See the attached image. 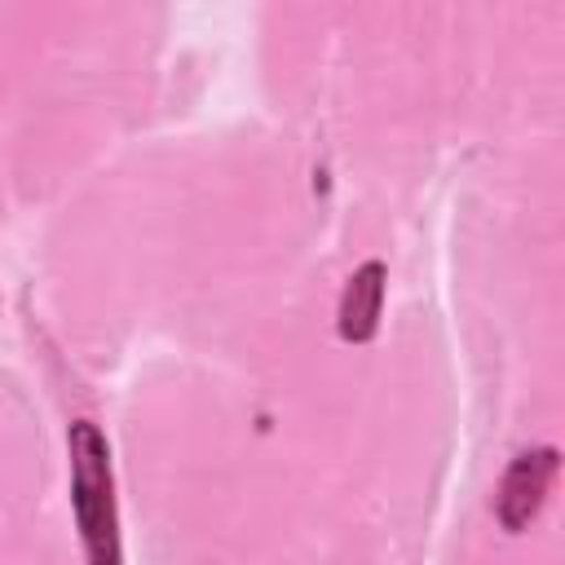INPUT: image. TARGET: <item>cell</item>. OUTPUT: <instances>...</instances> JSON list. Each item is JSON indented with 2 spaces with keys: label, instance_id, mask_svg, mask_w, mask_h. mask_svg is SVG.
Returning <instances> with one entry per match:
<instances>
[{
  "label": "cell",
  "instance_id": "obj_1",
  "mask_svg": "<svg viewBox=\"0 0 565 565\" xmlns=\"http://www.w3.org/2000/svg\"><path fill=\"white\" fill-rule=\"evenodd\" d=\"M66 455H71V508H75V525H79L88 565H124L110 446H106L102 428L93 419H75L66 433Z\"/></svg>",
  "mask_w": 565,
  "mask_h": 565
},
{
  "label": "cell",
  "instance_id": "obj_2",
  "mask_svg": "<svg viewBox=\"0 0 565 565\" xmlns=\"http://www.w3.org/2000/svg\"><path fill=\"white\" fill-rule=\"evenodd\" d=\"M556 468H561V455L556 446H534V450H521L503 481H499V494H494V516L508 534H521L547 503V490L556 481Z\"/></svg>",
  "mask_w": 565,
  "mask_h": 565
},
{
  "label": "cell",
  "instance_id": "obj_3",
  "mask_svg": "<svg viewBox=\"0 0 565 565\" xmlns=\"http://www.w3.org/2000/svg\"><path fill=\"white\" fill-rule=\"evenodd\" d=\"M380 305H384V265L380 260H366L349 274L344 282V296H340V340L349 344H366L380 327Z\"/></svg>",
  "mask_w": 565,
  "mask_h": 565
}]
</instances>
